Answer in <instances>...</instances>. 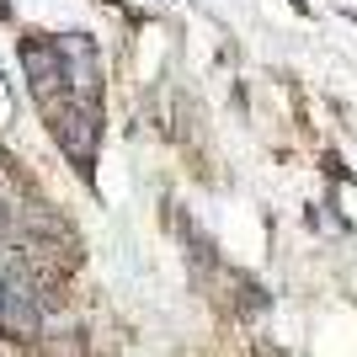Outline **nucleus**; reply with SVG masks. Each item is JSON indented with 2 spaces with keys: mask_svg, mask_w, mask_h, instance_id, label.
Wrapping results in <instances>:
<instances>
[{
  "mask_svg": "<svg viewBox=\"0 0 357 357\" xmlns=\"http://www.w3.org/2000/svg\"><path fill=\"white\" fill-rule=\"evenodd\" d=\"M32 331H38V304L27 283L0 272V336H32Z\"/></svg>",
  "mask_w": 357,
  "mask_h": 357,
  "instance_id": "1",
  "label": "nucleus"
}]
</instances>
